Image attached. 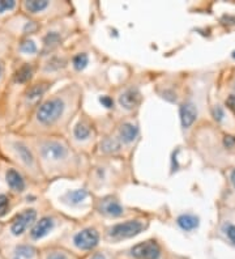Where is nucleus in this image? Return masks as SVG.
<instances>
[{
  "label": "nucleus",
  "instance_id": "obj_27",
  "mask_svg": "<svg viewBox=\"0 0 235 259\" xmlns=\"http://www.w3.org/2000/svg\"><path fill=\"white\" fill-rule=\"evenodd\" d=\"M10 75H11V62L7 59V58L0 57V97H2L7 84H8Z\"/></svg>",
  "mask_w": 235,
  "mask_h": 259
},
{
  "label": "nucleus",
  "instance_id": "obj_3",
  "mask_svg": "<svg viewBox=\"0 0 235 259\" xmlns=\"http://www.w3.org/2000/svg\"><path fill=\"white\" fill-rule=\"evenodd\" d=\"M133 181L135 176L131 161L123 158L93 156L82 186L88 189L93 195H102L119 193V190L133 184Z\"/></svg>",
  "mask_w": 235,
  "mask_h": 259
},
{
  "label": "nucleus",
  "instance_id": "obj_6",
  "mask_svg": "<svg viewBox=\"0 0 235 259\" xmlns=\"http://www.w3.org/2000/svg\"><path fill=\"white\" fill-rule=\"evenodd\" d=\"M76 219L77 218H73L66 212L55 208L50 200L43 199L39 216L37 218L29 233L26 234L24 241L34 243L38 246V243L46 240L47 237H50L51 234H62L67 228L71 227L76 222Z\"/></svg>",
  "mask_w": 235,
  "mask_h": 259
},
{
  "label": "nucleus",
  "instance_id": "obj_9",
  "mask_svg": "<svg viewBox=\"0 0 235 259\" xmlns=\"http://www.w3.org/2000/svg\"><path fill=\"white\" fill-rule=\"evenodd\" d=\"M20 12L42 26L76 16L75 6L67 0H22Z\"/></svg>",
  "mask_w": 235,
  "mask_h": 259
},
{
  "label": "nucleus",
  "instance_id": "obj_18",
  "mask_svg": "<svg viewBox=\"0 0 235 259\" xmlns=\"http://www.w3.org/2000/svg\"><path fill=\"white\" fill-rule=\"evenodd\" d=\"M41 30V24H38L34 20L29 19L25 15L19 12L0 28V34L13 42L16 39H20V38L39 34Z\"/></svg>",
  "mask_w": 235,
  "mask_h": 259
},
{
  "label": "nucleus",
  "instance_id": "obj_20",
  "mask_svg": "<svg viewBox=\"0 0 235 259\" xmlns=\"http://www.w3.org/2000/svg\"><path fill=\"white\" fill-rule=\"evenodd\" d=\"M0 253L3 254L6 259H39L41 247L34 243L20 241L6 246H0Z\"/></svg>",
  "mask_w": 235,
  "mask_h": 259
},
{
  "label": "nucleus",
  "instance_id": "obj_29",
  "mask_svg": "<svg viewBox=\"0 0 235 259\" xmlns=\"http://www.w3.org/2000/svg\"><path fill=\"white\" fill-rule=\"evenodd\" d=\"M82 259H115L114 256H111V254L109 253V251H106V250H96V251H93V253L88 254V255L82 256Z\"/></svg>",
  "mask_w": 235,
  "mask_h": 259
},
{
  "label": "nucleus",
  "instance_id": "obj_26",
  "mask_svg": "<svg viewBox=\"0 0 235 259\" xmlns=\"http://www.w3.org/2000/svg\"><path fill=\"white\" fill-rule=\"evenodd\" d=\"M176 225H178L182 231L184 232H192L195 229H198L199 224H200V219L194 213H182L176 218Z\"/></svg>",
  "mask_w": 235,
  "mask_h": 259
},
{
  "label": "nucleus",
  "instance_id": "obj_11",
  "mask_svg": "<svg viewBox=\"0 0 235 259\" xmlns=\"http://www.w3.org/2000/svg\"><path fill=\"white\" fill-rule=\"evenodd\" d=\"M154 219H156L154 211L141 209L138 213L131 218L109 223V224L105 223L104 241L107 243H119L123 241L136 238L151 228Z\"/></svg>",
  "mask_w": 235,
  "mask_h": 259
},
{
  "label": "nucleus",
  "instance_id": "obj_34",
  "mask_svg": "<svg viewBox=\"0 0 235 259\" xmlns=\"http://www.w3.org/2000/svg\"><path fill=\"white\" fill-rule=\"evenodd\" d=\"M232 58H234V59H235V51H234V53H232Z\"/></svg>",
  "mask_w": 235,
  "mask_h": 259
},
{
  "label": "nucleus",
  "instance_id": "obj_4",
  "mask_svg": "<svg viewBox=\"0 0 235 259\" xmlns=\"http://www.w3.org/2000/svg\"><path fill=\"white\" fill-rule=\"evenodd\" d=\"M0 160L13 165L25 173L35 184L49 186L51 185L44 180L35 151L29 138L15 131L0 133Z\"/></svg>",
  "mask_w": 235,
  "mask_h": 259
},
{
  "label": "nucleus",
  "instance_id": "obj_23",
  "mask_svg": "<svg viewBox=\"0 0 235 259\" xmlns=\"http://www.w3.org/2000/svg\"><path fill=\"white\" fill-rule=\"evenodd\" d=\"M21 204H26V203L8 191H2L0 193V223H3L6 219L10 218L13 211Z\"/></svg>",
  "mask_w": 235,
  "mask_h": 259
},
{
  "label": "nucleus",
  "instance_id": "obj_1",
  "mask_svg": "<svg viewBox=\"0 0 235 259\" xmlns=\"http://www.w3.org/2000/svg\"><path fill=\"white\" fill-rule=\"evenodd\" d=\"M85 88L77 81H68L51 91L39 102L29 119L15 133L26 138L67 136L69 128L81 113Z\"/></svg>",
  "mask_w": 235,
  "mask_h": 259
},
{
  "label": "nucleus",
  "instance_id": "obj_24",
  "mask_svg": "<svg viewBox=\"0 0 235 259\" xmlns=\"http://www.w3.org/2000/svg\"><path fill=\"white\" fill-rule=\"evenodd\" d=\"M39 259H78L64 247L59 246L57 243H49L41 247V256Z\"/></svg>",
  "mask_w": 235,
  "mask_h": 259
},
{
  "label": "nucleus",
  "instance_id": "obj_28",
  "mask_svg": "<svg viewBox=\"0 0 235 259\" xmlns=\"http://www.w3.org/2000/svg\"><path fill=\"white\" fill-rule=\"evenodd\" d=\"M221 232L223 233V236L226 237V240L229 241L231 245L235 246V224L234 223L226 220V222L222 223L221 225Z\"/></svg>",
  "mask_w": 235,
  "mask_h": 259
},
{
  "label": "nucleus",
  "instance_id": "obj_33",
  "mask_svg": "<svg viewBox=\"0 0 235 259\" xmlns=\"http://www.w3.org/2000/svg\"><path fill=\"white\" fill-rule=\"evenodd\" d=\"M0 259H6V258H4V256H3V254H2V253H0Z\"/></svg>",
  "mask_w": 235,
  "mask_h": 259
},
{
  "label": "nucleus",
  "instance_id": "obj_12",
  "mask_svg": "<svg viewBox=\"0 0 235 259\" xmlns=\"http://www.w3.org/2000/svg\"><path fill=\"white\" fill-rule=\"evenodd\" d=\"M98 136L100 131H98L97 119L82 109L69 128L66 138L76 151L91 158L96 155Z\"/></svg>",
  "mask_w": 235,
  "mask_h": 259
},
{
  "label": "nucleus",
  "instance_id": "obj_31",
  "mask_svg": "<svg viewBox=\"0 0 235 259\" xmlns=\"http://www.w3.org/2000/svg\"><path fill=\"white\" fill-rule=\"evenodd\" d=\"M225 105L227 109L235 111V95L227 96V98H226V101H225Z\"/></svg>",
  "mask_w": 235,
  "mask_h": 259
},
{
  "label": "nucleus",
  "instance_id": "obj_19",
  "mask_svg": "<svg viewBox=\"0 0 235 259\" xmlns=\"http://www.w3.org/2000/svg\"><path fill=\"white\" fill-rule=\"evenodd\" d=\"M163 254V245L156 237L135 243L124 251V255L128 256V259H162Z\"/></svg>",
  "mask_w": 235,
  "mask_h": 259
},
{
  "label": "nucleus",
  "instance_id": "obj_5",
  "mask_svg": "<svg viewBox=\"0 0 235 259\" xmlns=\"http://www.w3.org/2000/svg\"><path fill=\"white\" fill-rule=\"evenodd\" d=\"M105 223L90 211L82 218H77L71 227L60 234L57 245L64 247L77 258L85 256L100 249L104 241Z\"/></svg>",
  "mask_w": 235,
  "mask_h": 259
},
{
  "label": "nucleus",
  "instance_id": "obj_7",
  "mask_svg": "<svg viewBox=\"0 0 235 259\" xmlns=\"http://www.w3.org/2000/svg\"><path fill=\"white\" fill-rule=\"evenodd\" d=\"M44 196L35 203L24 204L3 223H0V246L24 241L35 223L42 208Z\"/></svg>",
  "mask_w": 235,
  "mask_h": 259
},
{
  "label": "nucleus",
  "instance_id": "obj_22",
  "mask_svg": "<svg viewBox=\"0 0 235 259\" xmlns=\"http://www.w3.org/2000/svg\"><path fill=\"white\" fill-rule=\"evenodd\" d=\"M199 110L194 101H184L179 105V119L182 130H190L198 120Z\"/></svg>",
  "mask_w": 235,
  "mask_h": 259
},
{
  "label": "nucleus",
  "instance_id": "obj_16",
  "mask_svg": "<svg viewBox=\"0 0 235 259\" xmlns=\"http://www.w3.org/2000/svg\"><path fill=\"white\" fill-rule=\"evenodd\" d=\"M111 131L124 149L125 157L132 161L136 148L141 142V128L138 117L118 118V119L111 117Z\"/></svg>",
  "mask_w": 235,
  "mask_h": 259
},
{
  "label": "nucleus",
  "instance_id": "obj_21",
  "mask_svg": "<svg viewBox=\"0 0 235 259\" xmlns=\"http://www.w3.org/2000/svg\"><path fill=\"white\" fill-rule=\"evenodd\" d=\"M91 199H93V194L88 189H85L84 186L81 189L68 190L59 196V202L66 204L67 207H71V208L82 207V208L90 209Z\"/></svg>",
  "mask_w": 235,
  "mask_h": 259
},
{
  "label": "nucleus",
  "instance_id": "obj_30",
  "mask_svg": "<svg viewBox=\"0 0 235 259\" xmlns=\"http://www.w3.org/2000/svg\"><path fill=\"white\" fill-rule=\"evenodd\" d=\"M212 117L214 118V120L216 122H222L223 119H225V109L221 106V105H216V106H213V109H212Z\"/></svg>",
  "mask_w": 235,
  "mask_h": 259
},
{
  "label": "nucleus",
  "instance_id": "obj_32",
  "mask_svg": "<svg viewBox=\"0 0 235 259\" xmlns=\"http://www.w3.org/2000/svg\"><path fill=\"white\" fill-rule=\"evenodd\" d=\"M229 180H230V182H231L232 187H234V189H235V169H232V170L230 171Z\"/></svg>",
  "mask_w": 235,
  "mask_h": 259
},
{
  "label": "nucleus",
  "instance_id": "obj_13",
  "mask_svg": "<svg viewBox=\"0 0 235 259\" xmlns=\"http://www.w3.org/2000/svg\"><path fill=\"white\" fill-rule=\"evenodd\" d=\"M55 85L57 84H54L49 80L38 79V77L31 84H29L20 95L17 106H16L13 126L10 131H17L22 124L25 123L31 115V113L39 105V102L53 91Z\"/></svg>",
  "mask_w": 235,
  "mask_h": 259
},
{
  "label": "nucleus",
  "instance_id": "obj_15",
  "mask_svg": "<svg viewBox=\"0 0 235 259\" xmlns=\"http://www.w3.org/2000/svg\"><path fill=\"white\" fill-rule=\"evenodd\" d=\"M37 77L54 84L64 80L69 81V53L67 46L38 59Z\"/></svg>",
  "mask_w": 235,
  "mask_h": 259
},
{
  "label": "nucleus",
  "instance_id": "obj_14",
  "mask_svg": "<svg viewBox=\"0 0 235 259\" xmlns=\"http://www.w3.org/2000/svg\"><path fill=\"white\" fill-rule=\"evenodd\" d=\"M141 211V208L125 204L119 193H109L102 195H93L90 212L102 222H119L131 218Z\"/></svg>",
  "mask_w": 235,
  "mask_h": 259
},
{
  "label": "nucleus",
  "instance_id": "obj_8",
  "mask_svg": "<svg viewBox=\"0 0 235 259\" xmlns=\"http://www.w3.org/2000/svg\"><path fill=\"white\" fill-rule=\"evenodd\" d=\"M114 101V110L111 117L118 118L138 117L141 106L144 104V93L141 89V79L132 76L131 79L120 82L110 88V93Z\"/></svg>",
  "mask_w": 235,
  "mask_h": 259
},
{
  "label": "nucleus",
  "instance_id": "obj_17",
  "mask_svg": "<svg viewBox=\"0 0 235 259\" xmlns=\"http://www.w3.org/2000/svg\"><path fill=\"white\" fill-rule=\"evenodd\" d=\"M41 55V42L39 34L16 39L11 44L8 51V59L12 64L37 62Z\"/></svg>",
  "mask_w": 235,
  "mask_h": 259
},
{
  "label": "nucleus",
  "instance_id": "obj_2",
  "mask_svg": "<svg viewBox=\"0 0 235 259\" xmlns=\"http://www.w3.org/2000/svg\"><path fill=\"white\" fill-rule=\"evenodd\" d=\"M29 140L49 184L60 180L84 181L90 157L76 151L66 136H35L29 138Z\"/></svg>",
  "mask_w": 235,
  "mask_h": 259
},
{
  "label": "nucleus",
  "instance_id": "obj_25",
  "mask_svg": "<svg viewBox=\"0 0 235 259\" xmlns=\"http://www.w3.org/2000/svg\"><path fill=\"white\" fill-rule=\"evenodd\" d=\"M19 12L20 2H17V0H0V28Z\"/></svg>",
  "mask_w": 235,
  "mask_h": 259
},
{
  "label": "nucleus",
  "instance_id": "obj_10",
  "mask_svg": "<svg viewBox=\"0 0 235 259\" xmlns=\"http://www.w3.org/2000/svg\"><path fill=\"white\" fill-rule=\"evenodd\" d=\"M81 24L76 20V16L42 26V30L39 33V42H41L39 58L46 57L60 49L66 48L73 38L81 34Z\"/></svg>",
  "mask_w": 235,
  "mask_h": 259
}]
</instances>
